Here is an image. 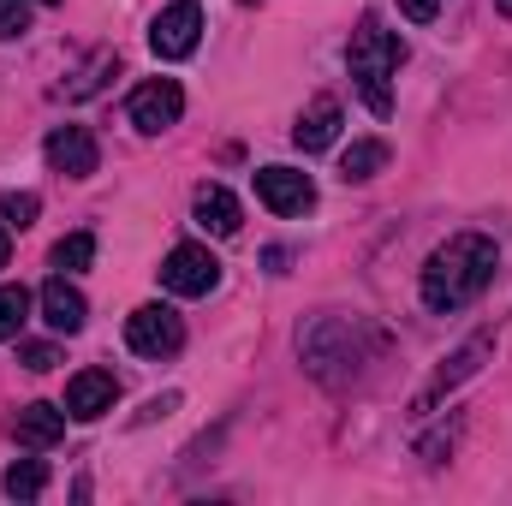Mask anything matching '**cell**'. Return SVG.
Segmentation results:
<instances>
[{"label": "cell", "instance_id": "6da1fadb", "mask_svg": "<svg viewBox=\"0 0 512 506\" xmlns=\"http://www.w3.org/2000/svg\"><path fill=\"white\" fill-rule=\"evenodd\" d=\"M495 268H501V245L489 233H453L441 251L423 262V286L417 292H423V304L435 316H453L471 298H483V286L495 280Z\"/></svg>", "mask_w": 512, "mask_h": 506}, {"label": "cell", "instance_id": "7a4b0ae2", "mask_svg": "<svg viewBox=\"0 0 512 506\" xmlns=\"http://www.w3.org/2000/svg\"><path fill=\"white\" fill-rule=\"evenodd\" d=\"M399 60H405V42H399L393 30H382L376 18H364V24L352 30L346 66H352V78H358V90H364L370 114H393V90H387V78L399 72Z\"/></svg>", "mask_w": 512, "mask_h": 506}, {"label": "cell", "instance_id": "3957f363", "mask_svg": "<svg viewBox=\"0 0 512 506\" xmlns=\"http://www.w3.org/2000/svg\"><path fill=\"white\" fill-rule=\"evenodd\" d=\"M126 346L137 358H173L179 346H185V322H179V310H167V304H143V310H131L126 316Z\"/></svg>", "mask_w": 512, "mask_h": 506}, {"label": "cell", "instance_id": "277c9868", "mask_svg": "<svg viewBox=\"0 0 512 506\" xmlns=\"http://www.w3.org/2000/svg\"><path fill=\"white\" fill-rule=\"evenodd\" d=\"M161 286L179 292V298H209L221 286V262L209 245H173L167 262H161Z\"/></svg>", "mask_w": 512, "mask_h": 506}, {"label": "cell", "instance_id": "5b68a950", "mask_svg": "<svg viewBox=\"0 0 512 506\" xmlns=\"http://www.w3.org/2000/svg\"><path fill=\"white\" fill-rule=\"evenodd\" d=\"M197 36H203V6H197V0H173V6H161L155 24H149V48H155L161 60L197 54Z\"/></svg>", "mask_w": 512, "mask_h": 506}, {"label": "cell", "instance_id": "8992f818", "mask_svg": "<svg viewBox=\"0 0 512 506\" xmlns=\"http://www.w3.org/2000/svg\"><path fill=\"white\" fill-rule=\"evenodd\" d=\"M131 126L143 131V137H155V131L179 126V114H185V90L173 84V78H149V84H137L131 90Z\"/></svg>", "mask_w": 512, "mask_h": 506}, {"label": "cell", "instance_id": "52a82bcc", "mask_svg": "<svg viewBox=\"0 0 512 506\" xmlns=\"http://www.w3.org/2000/svg\"><path fill=\"white\" fill-rule=\"evenodd\" d=\"M42 155H48V167H54V173H66V179H90V173H96V161H102L96 137H90L84 126H54V131H48V143H42Z\"/></svg>", "mask_w": 512, "mask_h": 506}, {"label": "cell", "instance_id": "ba28073f", "mask_svg": "<svg viewBox=\"0 0 512 506\" xmlns=\"http://www.w3.org/2000/svg\"><path fill=\"white\" fill-rule=\"evenodd\" d=\"M256 197H262L274 215H304V209L316 203V185H310V173H298V167H262V173H256Z\"/></svg>", "mask_w": 512, "mask_h": 506}, {"label": "cell", "instance_id": "9c48e42d", "mask_svg": "<svg viewBox=\"0 0 512 506\" xmlns=\"http://www.w3.org/2000/svg\"><path fill=\"white\" fill-rule=\"evenodd\" d=\"M114 399H120V381L108 376V370H78V376L66 381V417H78V423L108 417Z\"/></svg>", "mask_w": 512, "mask_h": 506}, {"label": "cell", "instance_id": "30bf717a", "mask_svg": "<svg viewBox=\"0 0 512 506\" xmlns=\"http://www.w3.org/2000/svg\"><path fill=\"white\" fill-rule=\"evenodd\" d=\"M489 346H495V334H489V328H483V334H471V340H465V346H459V352H453V358H447L441 370H435V381L423 387L417 411H429V405H435L441 393H453V387H459L465 376H477V370H483V358H489Z\"/></svg>", "mask_w": 512, "mask_h": 506}, {"label": "cell", "instance_id": "8fae6325", "mask_svg": "<svg viewBox=\"0 0 512 506\" xmlns=\"http://www.w3.org/2000/svg\"><path fill=\"white\" fill-rule=\"evenodd\" d=\"M36 304H42V322H48L54 334H78V328L90 322V304H84L78 286H66V274H54V280L36 292Z\"/></svg>", "mask_w": 512, "mask_h": 506}, {"label": "cell", "instance_id": "7c38bea8", "mask_svg": "<svg viewBox=\"0 0 512 506\" xmlns=\"http://www.w3.org/2000/svg\"><path fill=\"white\" fill-rule=\"evenodd\" d=\"M60 435H66V405L36 399V405H24V411L12 417V441H18V447H30V453H48Z\"/></svg>", "mask_w": 512, "mask_h": 506}, {"label": "cell", "instance_id": "4fadbf2b", "mask_svg": "<svg viewBox=\"0 0 512 506\" xmlns=\"http://www.w3.org/2000/svg\"><path fill=\"white\" fill-rule=\"evenodd\" d=\"M191 209H197V227H203V233H215V239H233V233H239V221H245V209H239V197H233L227 185H203Z\"/></svg>", "mask_w": 512, "mask_h": 506}, {"label": "cell", "instance_id": "5bb4252c", "mask_svg": "<svg viewBox=\"0 0 512 506\" xmlns=\"http://www.w3.org/2000/svg\"><path fill=\"white\" fill-rule=\"evenodd\" d=\"M334 137H340V102H334V96H316L310 114L292 126V143H298L304 155H316V149H328Z\"/></svg>", "mask_w": 512, "mask_h": 506}, {"label": "cell", "instance_id": "9a60e30c", "mask_svg": "<svg viewBox=\"0 0 512 506\" xmlns=\"http://www.w3.org/2000/svg\"><path fill=\"white\" fill-rule=\"evenodd\" d=\"M382 167H387V143L382 137H358V143L340 155V179H346V185H364V179H376Z\"/></svg>", "mask_w": 512, "mask_h": 506}, {"label": "cell", "instance_id": "2e32d148", "mask_svg": "<svg viewBox=\"0 0 512 506\" xmlns=\"http://www.w3.org/2000/svg\"><path fill=\"white\" fill-rule=\"evenodd\" d=\"M0 489H6L12 501H36V495L48 489V465H42V459H18V465L0 477Z\"/></svg>", "mask_w": 512, "mask_h": 506}, {"label": "cell", "instance_id": "e0dca14e", "mask_svg": "<svg viewBox=\"0 0 512 506\" xmlns=\"http://www.w3.org/2000/svg\"><path fill=\"white\" fill-rule=\"evenodd\" d=\"M24 316H30V292L24 286H0V340H18Z\"/></svg>", "mask_w": 512, "mask_h": 506}, {"label": "cell", "instance_id": "ac0fdd59", "mask_svg": "<svg viewBox=\"0 0 512 506\" xmlns=\"http://www.w3.org/2000/svg\"><path fill=\"white\" fill-rule=\"evenodd\" d=\"M90 262H96V239H90V233H72V239L54 245V268H66V274H78V268H90Z\"/></svg>", "mask_w": 512, "mask_h": 506}, {"label": "cell", "instance_id": "d6986e66", "mask_svg": "<svg viewBox=\"0 0 512 506\" xmlns=\"http://www.w3.org/2000/svg\"><path fill=\"white\" fill-rule=\"evenodd\" d=\"M108 72H120V60H114V54H96V60H90V66L66 84V96H96V90L108 84Z\"/></svg>", "mask_w": 512, "mask_h": 506}, {"label": "cell", "instance_id": "ffe728a7", "mask_svg": "<svg viewBox=\"0 0 512 506\" xmlns=\"http://www.w3.org/2000/svg\"><path fill=\"white\" fill-rule=\"evenodd\" d=\"M36 215H42L36 191H6V197H0V221H6V227H30Z\"/></svg>", "mask_w": 512, "mask_h": 506}, {"label": "cell", "instance_id": "44dd1931", "mask_svg": "<svg viewBox=\"0 0 512 506\" xmlns=\"http://www.w3.org/2000/svg\"><path fill=\"white\" fill-rule=\"evenodd\" d=\"M30 6L36 0H0V42H12V36L30 30Z\"/></svg>", "mask_w": 512, "mask_h": 506}, {"label": "cell", "instance_id": "7402d4cb", "mask_svg": "<svg viewBox=\"0 0 512 506\" xmlns=\"http://www.w3.org/2000/svg\"><path fill=\"white\" fill-rule=\"evenodd\" d=\"M18 364H24V370H54V364H60V352L36 340V346H18Z\"/></svg>", "mask_w": 512, "mask_h": 506}, {"label": "cell", "instance_id": "603a6c76", "mask_svg": "<svg viewBox=\"0 0 512 506\" xmlns=\"http://www.w3.org/2000/svg\"><path fill=\"white\" fill-rule=\"evenodd\" d=\"M399 12H405L411 24H429V18L441 12V0H399Z\"/></svg>", "mask_w": 512, "mask_h": 506}, {"label": "cell", "instance_id": "cb8c5ba5", "mask_svg": "<svg viewBox=\"0 0 512 506\" xmlns=\"http://www.w3.org/2000/svg\"><path fill=\"white\" fill-rule=\"evenodd\" d=\"M0 268H6V227H0Z\"/></svg>", "mask_w": 512, "mask_h": 506}, {"label": "cell", "instance_id": "d4e9b609", "mask_svg": "<svg viewBox=\"0 0 512 506\" xmlns=\"http://www.w3.org/2000/svg\"><path fill=\"white\" fill-rule=\"evenodd\" d=\"M495 12H507V18H512V0H495Z\"/></svg>", "mask_w": 512, "mask_h": 506}, {"label": "cell", "instance_id": "484cf974", "mask_svg": "<svg viewBox=\"0 0 512 506\" xmlns=\"http://www.w3.org/2000/svg\"><path fill=\"white\" fill-rule=\"evenodd\" d=\"M245 6H251V0H245Z\"/></svg>", "mask_w": 512, "mask_h": 506}]
</instances>
